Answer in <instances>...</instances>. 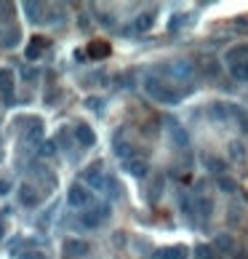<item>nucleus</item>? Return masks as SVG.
<instances>
[{
	"label": "nucleus",
	"mask_w": 248,
	"mask_h": 259,
	"mask_svg": "<svg viewBox=\"0 0 248 259\" xmlns=\"http://www.w3.org/2000/svg\"><path fill=\"white\" fill-rule=\"evenodd\" d=\"M168 123H171V136H174V142H176V147H187L189 144V136L182 131V128H179L176 123H174V120H168Z\"/></svg>",
	"instance_id": "obj_13"
},
{
	"label": "nucleus",
	"mask_w": 248,
	"mask_h": 259,
	"mask_svg": "<svg viewBox=\"0 0 248 259\" xmlns=\"http://www.w3.org/2000/svg\"><path fill=\"white\" fill-rule=\"evenodd\" d=\"M67 200L75 209H85V206H91V192L85 187H80V184H72L70 192H67Z\"/></svg>",
	"instance_id": "obj_3"
},
{
	"label": "nucleus",
	"mask_w": 248,
	"mask_h": 259,
	"mask_svg": "<svg viewBox=\"0 0 248 259\" xmlns=\"http://www.w3.org/2000/svg\"><path fill=\"white\" fill-rule=\"evenodd\" d=\"M240 57H245V59H248V43H243V45H235V48L227 51V64H232V67H237V62H243Z\"/></svg>",
	"instance_id": "obj_10"
},
{
	"label": "nucleus",
	"mask_w": 248,
	"mask_h": 259,
	"mask_svg": "<svg viewBox=\"0 0 248 259\" xmlns=\"http://www.w3.org/2000/svg\"><path fill=\"white\" fill-rule=\"evenodd\" d=\"M219 190H224V192H235L237 190V182L235 179H219Z\"/></svg>",
	"instance_id": "obj_23"
},
{
	"label": "nucleus",
	"mask_w": 248,
	"mask_h": 259,
	"mask_svg": "<svg viewBox=\"0 0 248 259\" xmlns=\"http://www.w3.org/2000/svg\"><path fill=\"white\" fill-rule=\"evenodd\" d=\"M152 22H155V14H141L139 19H136V30H141V32H144V30H150V27H152Z\"/></svg>",
	"instance_id": "obj_17"
},
{
	"label": "nucleus",
	"mask_w": 248,
	"mask_h": 259,
	"mask_svg": "<svg viewBox=\"0 0 248 259\" xmlns=\"http://www.w3.org/2000/svg\"><path fill=\"white\" fill-rule=\"evenodd\" d=\"M27 142L30 144H43V120L40 118H35L32 120V126H30V131H27Z\"/></svg>",
	"instance_id": "obj_8"
},
{
	"label": "nucleus",
	"mask_w": 248,
	"mask_h": 259,
	"mask_svg": "<svg viewBox=\"0 0 248 259\" xmlns=\"http://www.w3.org/2000/svg\"><path fill=\"white\" fill-rule=\"evenodd\" d=\"M110 206L107 203H102V206H96V209H91V211H85V214H80V225L83 227H99L102 222H107L110 219Z\"/></svg>",
	"instance_id": "obj_2"
},
{
	"label": "nucleus",
	"mask_w": 248,
	"mask_h": 259,
	"mask_svg": "<svg viewBox=\"0 0 248 259\" xmlns=\"http://www.w3.org/2000/svg\"><path fill=\"white\" fill-rule=\"evenodd\" d=\"M22 259H43V256H40V254H35V251H32V254H27V256H22Z\"/></svg>",
	"instance_id": "obj_31"
},
{
	"label": "nucleus",
	"mask_w": 248,
	"mask_h": 259,
	"mask_svg": "<svg viewBox=\"0 0 248 259\" xmlns=\"http://www.w3.org/2000/svg\"><path fill=\"white\" fill-rule=\"evenodd\" d=\"M230 155H232L235 161H240V158H243V144H240V142H232V144H230Z\"/></svg>",
	"instance_id": "obj_25"
},
{
	"label": "nucleus",
	"mask_w": 248,
	"mask_h": 259,
	"mask_svg": "<svg viewBox=\"0 0 248 259\" xmlns=\"http://www.w3.org/2000/svg\"><path fill=\"white\" fill-rule=\"evenodd\" d=\"M232 246H235V243H232L230 235H219V238H216V248H222V251H230Z\"/></svg>",
	"instance_id": "obj_21"
},
{
	"label": "nucleus",
	"mask_w": 248,
	"mask_h": 259,
	"mask_svg": "<svg viewBox=\"0 0 248 259\" xmlns=\"http://www.w3.org/2000/svg\"><path fill=\"white\" fill-rule=\"evenodd\" d=\"M115 155H118V158H131V144L118 142V144H115Z\"/></svg>",
	"instance_id": "obj_22"
},
{
	"label": "nucleus",
	"mask_w": 248,
	"mask_h": 259,
	"mask_svg": "<svg viewBox=\"0 0 248 259\" xmlns=\"http://www.w3.org/2000/svg\"><path fill=\"white\" fill-rule=\"evenodd\" d=\"M102 24H104V27H112V19H110L107 14H102Z\"/></svg>",
	"instance_id": "obj_30"
},
{
	"label": "nucleus",
	"mask_w": 248,
	"mask_h": 259,
	"mask_svg": "<svg viewBox=\"0 0 248 259\" xmlns=\"http://www.w3.org/2000/svg\"><path fill=\"white\" fill-rule=\"evenodd\" d=\"M45 45H48V40H45L43 35H37V38L30 43V48H27V59H37V57H40V51L45 48Z\"/></svg>",
	"instance_id": "obj_12"
},
{
	"label": "nucleus",
	"mask_w": 248,
	"mask_h": 259,
	"mask_svg": "<svg viewBox=\"0 0 248 259\" xmlns=\"http://www.w3.org/2000/svg\"><path fill=\"white\" fill-rule=\"evenodd\" d=\"M144 88H147V94L155 99V101H163V105H179V91L163 86V83L155 80V78H147L144 80Z\"/></svg>",
	"instance_id": "obj_1"
},
{
	"label": "nucleus",
	"mask_w": 248,
	"mask_h": 259,
	"mask_svg": "<svg viewBox=\"0 0 248 259\" xmlns=\"http://www.w3.org/2000/svg\"><path fill=\"white\" fill-rule=\"evenodd\" d=\"M19 203H24V206H30V209H35L37 203H40V195L35 192L32 184H22V187H19Z\"/></svg>",
	"instance_id": "obj_7"
},
{
	"label": "nucleus",
	"mask_w": 248,
	"mask_h": 259,
	"mask_svg": "<svg viewBox=\"0 0 248 259\" xmlns=\"http://www.w3.org/2000/svg\"><path fill=\"white\" fill-rule=\"evenodd\" d=\"M75 139H78V144H83V147H93L96 144V134L91 131L88 123H78L75 126Z\"/></svg>",
	"instance_id": "obj_6"
},
{
	"label": "nucleus",
	"mask_w": 248,
	"mask_h": 259,
	"mask_svg": "<svg viewBox=\"0 0 248 259\" xmlns=\"http://www.w3.org/2000/svg\"><path fill=\"white\" fill-rule=\"evenodd\" d=\"M19 40H22V32H19L14 24L0 27V45H3V48H16Z\"/></svg>",
	"instance_id": "obj_4"
},
{
	"label": "nucleus",
	"mask_w": 248,
	"mask_h": 259,
	"mask_svg": "<svg viewBox=\"0 0 248 259\" xmlns=\"http://www.w3.org/2000/svg\"><path fill=\"white\" fill-rule=\"evenodd\" d=\"M195 256L197 259H216V248L214 246H197L195 248Z\"/></svg>",
	"instance_id": "obj_16"
},
{
	"label": "nucleus",
	"mask_w": 248,
	"mask_h": 259,
	"mask_svg": "<svg viewBox=\"0 0 248 259\" xmlns=\"http://www.w3.org/2000/svg\"><path fill=\"white\" fill-rule=\"evenodd\" d=\"M171 72H174L176 78H182V80H189L192 78V64H189L187 59H179V62L171 64Z\"/></svg>",
	"instance_id": "obj_9"
},
{
	"label": "nucleus",
	"mask_w": 248,
	"mask_h": 259,
	"mask_svg": "<svg viewBox=\"0 0 248 259\" xmlns=\"http://www.w3.org/2000/svg\"><path fill=\"white\" fill-rule=\"evenodd\" d=\"M14 16V6H8V3H0V22H8Z\"/></svg>",
	"instance_id": "obj_24"
},
{
	"label": "nucleus",
	"mask_w": 248,
	"mask_h": 259,
	"mask_svg": "<svg viewBox=\"0 0 248 259\" xmlns=\"http://www.w3.org/2000/svg\"><path fill=\"white\" fill-rule=\"evenodd\" d=\"M40 152H43V155H54V152H56V142H43Z\"/></svg>",
	"instance_id": "obj_27"
},
{
	"label": "nucleus",
	"mask_w": 248,
	"mask_h": 259,
	"mask_svg": "<svg viewBox=\"0 0 248 259\" xmlns=\"http://www.w3.org/2000/svg\"><path fill=\"white\" fill-rule=\"evenodd\" d=\"M206 169L219 174V171H224V169H227V163H224L222 158H206Z\"/></svg>",
	"instance_id": "obj_18"
},
{
	"label": "nucleus",
	"mask_w": 248,
	"mask_h": 259,
	"mask_svg": "<svg viewBox=\"0 0 248 259\" xmlns=\"http://www.w3.org/2000/svg\"><path fill=\"white\" fill-rule=\"evenodd\" d=\"M24 11L30 14V22H43V3H24Z\"/></svg>",
	"instance_id": "obj_14"
},
{
	"label": "nucleus",
	"mask_w": 248,
	"mask_h": 259,
	"mask_svg": "<svg viewBox=\"0 0 248 259\" xmlns=\"http://www.w3.org/2000/svg\"><path fill=\"white\" fill-rule=\"evenodd\" d=\"M3 235H6V227H3V222H0V240H3Z\"/></svg>",
	"instance_id": "obj_32"
},
{
	"label": "nucleus",
	"mask_w": 248,
	"mask_h": 259,
	"mask_svg": "<svg viewBox=\"0 0 248 259\" xmlns=\"http://www.w3.org/2000/svg\"><path fill=\"white\" fill-rule=\"evenodd\" d=\"M128 174H133V177H144L147 163L144 161H128Z\"/></svg>",
	"instance_id": "obj_15"
},
{
	"label": "nucleus",
	"mask_w": 248,
	"mask_h": 259,
	"mask_svg": "<svg viewBox=\"0 0 248 259\" xmlns=\"http://www.w3.org/2000/svg\"><path fill=\"white\" fill-rule=\"evenodd\" d=\"M235 27H240V30H248V19H237Z\"/></svg>",
	"instance_id": "obj_29"
},
{
	"label": "nucleus",
	"mask_w": 248,
	"mask_h": 259,
	"mask_svg": "<svg viewBox=\"0 0 248 259\" xmlns=\"http://www.w3.org/2000/svg\"><path fill=\"white\" fill-rule=\"evenodd\" d=\"M88 54H91V57H107V54H110V48H107V45H104V43H91L88 45Z\"/></svg>",
	"instance_id": "obj_19"
},
{
	"label": "nucleus",
	"mask_w": 248,
	"mask_h": 259,
	"mask_svg": "<svg viewBox=\"0 0 248 259\" xmlns=\"http://www.w3.org/2000/svg\"><path fill=\"white\" fill-rule=\"evenodd\" d=\"M64 248H67L70 254H75V256H85V254H88V243H85V240H75V238L67 240Z\"/></svg>",
	"instance_id": "obj_11"
},
{
	"label": "nucleus",
	"mask_w": 248,
	"mask_h": 259,
	"mask_svg": "<svg viewBox=\"0 0 248 259\" xmlns=\"http://www.w3.org/2000/svg\"><path fill=\"white\" fill-rule=\"evenodd\" d=\"M197 206H200V214H203V217H211V200H208V198H200Z\"/></svg>",
	"instance_id": "obj_26"
},
{
	"label": "nucleus",
	"mask_w": 248,
	"mask_h": 259,
	"mask_svg": "<svg viewBox=\"0 0 248 259\" xmlns=\"http://www.w3.org/2000/svg\"><path fill=\"white\" fill-rule=\"evenodd\" d=\"M189 256V248L187 246H171V248H158L152 259H187Z\"/></svg>",
	"instance_id": "obj_5"
},
{
	"label": "nucleus",
	"mask_w": 248,
	"mask_h": 259,
	"mask_svg": "<svg viewBox=\"0 0 248 259\" xmlns=\"http://www.w3.org/2000/svg\"><path fill=\"white\" fill-rule=\"evenodd\" d=\"M237 259H243V256H237Z\"/></svg>",
	"instance_id": "obj_33"
},
{
	"label": "nucleus",
	"mask_w": 248,
	"mask_h": 259,
	"mask_svg": "<svg viewBox=\"0 0 248 259\" xmlns=\"http://www.w3.org/2000/svg\"><path fill=\"white\" fill-rule=\"evenodd\" d=\"M232 75H235L237 80H248V62H243V64H237V67H232Z\"/></svg>",
	"instance_id": "obj_20"
},
{
	"label": "nucleus",
	"mask_w": 248,
	"mask_h": 259,
	"mask_svg": "<svg viewBox=\"0 0 248 259\" xmlns=\"http://www.w3.org/2000/svg\"><path fill=\"white\" fill-rule=\"evenodd\" d=\"M11 192V182L8 179H0V195H8Z\"/></svg>",
	"instance_id": "obj_28"
}]
</instances>
